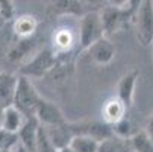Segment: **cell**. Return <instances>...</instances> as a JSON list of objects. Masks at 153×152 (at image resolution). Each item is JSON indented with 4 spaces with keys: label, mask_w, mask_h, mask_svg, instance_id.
<instances>
[{
    "label": "cell",
    "mask_w": 153,
    "mask_h": 152,
    "mask_svg": "<svg viewBox=\"0 0 153 152\" xmlns=\"http://www.w3.org/2000/svg\"><path fill=\"white\" fill-rule=\"evenodd\" d=\"M58 152H74V151H73V149L67 145V146H62V148H59V149H58Z\"/></svg>",
    "instance_id": "27"
},
{
    "label": "cell",
    "mask_w": 153,
    "mask_h": 152,
    "mask_svg": "<svg viewBox=\"0 0 153 152\" xmlns=\"http://www.w3.org/2000/svg\"><path fill=\"white\" fill-rule=\"evenodd\" d=\"M33 47H35V44L30 41V38L18 40V43L9 50L8 59L11 62H15V64H21L23 61L26 62L29 59L30 53H33Z\"/></svg>",
    "instance_id": "16"
},
{
    "label": "cell",
    "mask_w": 153,
    "mask_h": 152,
    "mask_svg": "<svg viewBox=\"0 0 153 152\" xmlns=\"http://www.w3.org/2000/svg\"><path fill=\"white\" fill-rule=\"evenodd\" d=\"M100 20H102V26L105 37H111L120 31H123L134 17V11L130 9V6L126 8H118V6H111L106 5L99 11Z\"/></svg>",
    "instance_id": "4"
},
{
    "label": "cell",
    "mask_w": 153,
    "mask_h": 152,
    "mask_svg": "<svg viewBox=\"0 0 153 152\" xmlns=\"http://www.w3.org/2000/svg\"><path fill=\"white\" fill-rule=\"evenodd\" d=\"M132 23L135 26L137 40L143 46H152L153 43V0H141L134 12Z\"/></svg>",
    "instance_id": "3"
},
{
    "label": "cell",
    "mask_w": 153,
    "mask_h": 152,
    "mask_svg": "<svg viewBox=\"0 0 153 152\" xmlns=\"http://www.w3.org/2000/svg\"><path fill=\"white\" fill-rule=\"evenodd\" d=\"M111 126H112L114 136L121 137V139H130V137L137 133V131H135V126H134V122L127 117V114H126L123 119H120L117 123L111 125Z\"/></svg>",
    "instance_id": "20"
},
{
    "label": "cell",
    "mask_w": 153,
    "mask_h": 152,
    "mask_svg": "<svg viewBox=\"0 0 153 152\" xmlns=\"http://www.w3.org/2000/svg\"><path fill=\"white\" fill-rule=\"evenodd\" d=\"M18 75L11 72H0V106L12 105Z\"/></svg>",
    "instance_id": "13"
},
{
    "label": "cell",
    "mask_w": 153,
    "mask_h": 152,
    "mask_svg": "<svg viewBox=\"0 0 153 152\" xmlns=\"http://www.w3.org/2000/svg\"><path fill=\"white\" fill-rule=\"evenodd\" d=\"M38 29V20L35 15L30 14H23L14 17L12 21V32L18 40H25V38H30L33 37V34Z\"/></svg>",
    "instance_id": "12"
},
{
    "label": "cell",
    "mask_w": 153,
    "mask_h": 152,
    "mask_svg": "<svg viewBox=\"0 0 153 152\" xmlns=\"http://www.w3.org/2000/svg\"><path fill=\"white\" fill-rule=\"evenodd\" d=\"M25 120H26V116L20 110H17L14 105H8V106H5V111H3L2 129L6 133H11V134H17Z\"/></svg>",
    "instance_id": "15"
},
{
    "label": "cell",
    "mask_w": 153,
    "mask_h": 152,
    "mask_svg": "<svg viewBox=\"0 0 153 152\" xmlns=\"http://www.w3.org/2000/svg\"><path fill=\"white\" fill-rule=\"evenodd\" d=\"M0 15L5 21H9L15 17L14 0H0Z\"/></svg>",
    "instance_id": "22"
},
{
    "label": "cell",
    "mask_w": 153,
    "mask_h": 152,
    "mask_svg": "<svg viewBox=\"0 0 153 152\" xmlns=\"http://www.w3.org/2000/svg\"><path fill=\"white\" fill-rule=\"evenodd\" d=\"M152 47H153V43H152Z\"/></svg>",
    "instance_id": "31"
},
{
    "label": "cell",
    "mask_w": 153,
    "mask_h": 152,
    "mask_svg": "<svg viewBox=\"0 0 153 152\" xmlns=\"http://www.w3.org/2000/svg\"><path fill=\"white\" fill-rule=\"evenodd\" d=\"M86 52H88V56L94 64H97V66H106V64H109L115 58L117 47L109 40V37H102L96 43H93L86 49Z\"/></svg>",
    "instance_id": "7"
},
{
    "label": "cell",
    "mask_w": 153,
    "mask_h": 152,
    "mask_svg": "<svg viewBox=\"0 0 153 152\" xmlns=\"http://www.w3.org/2000/svg\"><path fill=\"white\" fill-rule=\"evenodd\" d=\"M17 143H18L17 134H11V133H6V131H3V129H0V149L14 148Z\"/></svg>",
    "instance_id": "23"
},
{
    "label": "cell",
    "mask_w": 153,
    "mask_h": 152,
    "mask_svg": "<svg viewBox=\"0 0 153 152\" xmlns=\"http://www.w3.org/2000/svg\"><path fill=\"white\" fill-rule=\"evenodd\" d=\"M140 78V70L134 69L127 73H124L117 84V97L123 100V103L130 108L134 105V99H135V88H137V82Z\"/></svg>",
    "instance_id": "8"
},
{
    "label": "cell",
    "mask_w": 153,
    "mask_h": 152,
    "mask_svg": "<svg viewBox=\"0 0 153 152\" xmlns=\"http://www.w3.org/2000/svg\"><path fill=\"white\" fill-rule=\"evenodd\" d=\"M59 62V56L53 52L52 47L42 49L39 52H35L32 58H29L26 62H23V66L20 67L18 75L27 76L30 79L33 78H42L49 75Z\"/></svg>",
    "instance_id": "2"
},
{
    "label": "cell",
    "mask_w": 153,
    "mask_h": 152,
    "mask_svg": "<svg viewBox=\"0 0 153 152\" xmlns=\"http://www.w3.org/2000/svg\"><path fill=\"white\" fill-rule=\"evenodd\" d=\"M50 11L59 17H67V15L80 17L85 14L80 0H52Z\"/></svg>",
    "instance_id": "14"
},
{
    "label": "cell",
    "mask_w": 153,
    "mask_h": 152,
    "mask_svg": "<svg viewBox=\"0 0 153 152\" xmlns=\"http://www.w3.org/2000/svg\"><path fill=\"white\" fill-rule=\"evenodd\" d=\"M144 131H146V133H147V136L153 140V113L149 116V119H147V122H146Z\"/></svg>",
    "instance_id": "25"
},
{
    "label": "cell",
    "mask_w": 153,
    "mask_h": 152,
    "mask_svg": "<svg viewBox=\"0 0 153 152\" xmlns=\"http://www.w3.org/2000/svg\"><path fill=\"white\" fill-rule=\"evenodd\" d=\"M74 44H76V35L70 28L61 26V28L55 29V32L52 35V49L58 56L70 53L71 49L74 47Z\"/></svg>",
    "instance_id": "10"
},
{
    "label": "cell",
    "mask_w": 153,
    "mask_h": 152,
    "mask_svg": "<svg viewBox=\"0 0 153 152\" xmlns=\"http://www.w3.org/2000/svg\"><path fill=\"white\" fill-rule=\"evenodd\" d=\"M35 152H58V148L52 143V140L47 136V131H46V126L44 125L39 126Z\"/></svg>",
    "instance_id": "21"
},
{
    "label": "cell",
    "mask_w": 153,
    "mask_h": 152,
    "mask_svg": "<svg viewBox=\"0 0 153 152\" xmlns=\"http://www.w3.org/2000/svg\"><path fill=\"white\" fill-rule=\"evenodd\" d=\"M130 146L134 152H153V140L147 136L144 129L137 131L132 137L129 139Z\"/></svg>",
    "instance_id": "19"
},
{
    "label": "cell",
    "mask_w": 153,
    "mask_h": 152,
    "mask_svg": "<svg viewBox=\"0 0 153 152\" xmlns=\"http://www.w3.org/2000/svg\"><path fill=\"white\" fill-rule=\"evenodd\" d=\"M68 146L74 152H97L99 151V140H96L91 136L76 134L71 137Z\"/></svg>",
    "instance_id": "18"
},
{
    "label": "cell",
    "mask_w": 153,
    "mask_h": 152,
    "mask_svg": "<svg viewBox=\"0 0 153 152\" xmlns=\"http://www.w3.org/2000/svg\"><path fill=\"white\" fill-rule=\"evenodd\" d=\"M39 126H41L39 120L35 116H30V117H26L21 128L18 129L17 139H18L20 145L27 152H35V149H36V139H38Z\"/></svg>",
    "instance_id": "9"
},
{
    "label": "cell",
    "mask_w": 153,
    "mask_h": 152,
    "mask_svg": "<svg viewBox=\"0 0 153 152\" xmlns=\"http://www.w3.org/2000/svg\"><path fill=\"white\" fill-rule=\"evenodd\" d=\"M108 5L118 6V8H126V6L130 5V0H108Z\"/></svg>",
    "instance_id": "26"
},
{
    "label": "cell",
    "mask_w": 153,
    "mask_h": 152,
    "mask_svg": "<svg viewBox=\"0 0 153 152\" xmlns=\"http://www.w3.org/2000/svg\"><path fill=\"white\" fill-rule=\"evenodd\" d=\"M41 97L42 96L35 88L32 79L27 76H23V75H18L14 100H12V105L17 110H20L26 117L35 116V110H36Z\"/></svg>",
    "instance_id": "1"
},
{
    "label": "cell",
    "mask_w": 153,
    "mask_h": 152,
    "mask_svg": "<svg viewBox=\"0 0 153 152\" xmlns=\"http://www.w3.org/2000/svg\"><path fill=\"white\" fill-rule=\"evenodd\" d=\"M2 23H5V20L2 18V15H0V25H2Z\"/></svg>",
    "instance_id": "30"
},
{
    "label": "cell",
    "mask_w": 153,
    "mask_h": 152,
    "mask_svg": "<svg viewBox=\"0 0 153 152\" xmlns=\"http://www.w3.org/2000/svg\"><path fill=\"white\" fill-rule=\"evenodd\" d=\"M127 110L129 108L123 103L121 99H118L117 96L109 97L102 106L103 122H106L108 125H114V123H117L120 119H123L127 114Z\"/></svg>",
    "instance_id": "11"
},
{
    "label": "cell",
    "mask_w": 153,
    "mask_h": 152,
    "mask_svg": "<svg viewBox=\"0 0 153 152\" xmlns=\"http://www.w3.org/2000/svg\"><path fill=\"white\" fill-rule=\"evenodd\" d=\"M35 117L44 126H59L67 122L64 113L61 111V108L55 102L47 100L46 97L39 99L38 106L35 110Z\"/></svg>",
    "instance_id": "6"
},
{
    "label": "cell",
    "mask_w": 153,
    "mask_h": 152,
    "mask_svg": "<svg viewBox=\"0 0 153 152\" xmlns=\"http://www.w3.org/2000/svg\"><path fill=\"white\" fill-rule=\"evenodd\" d=\"M97 152H134V151H132L129 139H121L112 134L111 137L99 142Z\"/></svg>",
    "instance_id": "17"
},
{
    "label": "cell",
    "mask_w": 153,
    "mask_h": 152,
    "mask_svg": "<svg viewBox=\"0 0 153 152\" xmlns=\"http://www.w3.org/2000/svg\"><path fill=\"white\" fill-rule=\"evenodd\" d=\"M3 111H5V108L0 106V129H2V126H3Z\"/></svg>",
    "instance_id": "28"
},
{
    "label": "cell",
    "mask_w": 153,
    "mask_h": 152,
    "mask_svg": "<svg viewBox=\"0 0 153 152\" xmlns=\"http://www.w3.org/2000/svg\"><path fill=\"white\" fill-rule=\"evenodd\" d=\"M105 37L102 20L99 11H88L80 15L79 21V47L80 50H86L93 43L99 38Z\"/></svg>",
    "instance_id": "5"
},
{
    "label": "cell",
    "mask_w": 153,
    "mask_h": 152,
    "mask_svg": "<svg viewBox=\"0 0 153 152\" xmlns=\"http://www.w3.org/2000/svg\"><path fill=\"white\" fill-rule=\"evenodd\" d=\"M80 3L85 12H88V11H100L103 6L108 5V0H80Z\"/></svg>",
    "instance_id": "24"
},
{
    "label": "cell",
    "mask_w": 153,
    "mask_h": 152,
    "mask_svg": "<svg viewBox=\"0 0 153 152\" xmlns=\"http://www.w3.org/2000/svg\"><path fill=\"white\" fill-rule=\"evenodd\" d=\"M0 152H12V148H3L0 149Z\"/></svg>",
    "instance_id": "29"
}]
</instances>
